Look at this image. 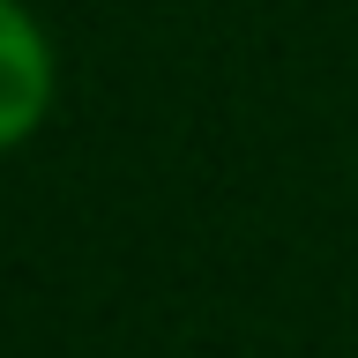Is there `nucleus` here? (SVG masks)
<instances>
[{
  "mask_svg": "<svg viewBox=\"0 0 358 358\" xmlns=\"http://www.w3.org/2000/svg\"><path fill=\"white\" fill-rule=\"evenodd\" d=\"M52 112V38L22 0H0V157Z\"/></svg>",
  "mask_w": 358,
  "mask_h": 358,
  "instance_id": "nucleus-1",
  "label": "nucleus"
}]
</instances>
